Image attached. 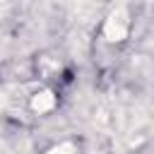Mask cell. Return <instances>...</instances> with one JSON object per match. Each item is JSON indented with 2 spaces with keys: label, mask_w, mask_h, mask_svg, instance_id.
<instances>
[{
  "label": "cell",
  "mask_w": 154,
  "mask_h": 154,
  "mask_svg": "<svg viewBox=\"0 0 154 154\" xmlns=\"http://www.w3.org/2000/svg\"><path fill=\"white\" fill-rule=\"evenodd\" d=\"M48 154H75V144H72V142H63V144L53 147Z\"/></svg>",
  "instance_id": "3957f363"
},
{
  "label": "cell",
  "mask_w": 154,
  "mask_h": 154,
  "mask_svg": "<svg viewBox=\"0 0 154 154\" xmlns=\"http://www.w3.org/2000/svg\"><path fill=\"white\" fill-rule=\"evenodd\" d=\"M31 106H34V111H38V113H46V111H51V108L55 106V96H53L51 91H41V94L34 96Z\"/></svg>",
  "instance_id": "7a4b0ae2"
},
{
  "label": "cell",
  "mask_w": 154,
  "mask_h": 154,
  "mask_svg": "<svg viewBox=\"0 0 154 154\" xmlns=\"http://www.w3.org/2000/svg\"><path fill=\"white\" fill-rule=\"evenodd\" d=\"M125 34H128V17H125L123 10H118V12H113V14L106 19L103 36H106L108 41H120V38H125Z\"/></svg>",
  "instance_id": "6da1fadb"
}]
</instances>
